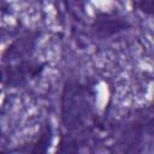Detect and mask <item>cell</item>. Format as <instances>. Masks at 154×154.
<instances>
[{"mask_svg":"<svg viewBox=\"0 0 154 154\" xmlns=\"http://www.w3.org/2000/svg\"><path fill=\"white\" fill-rule=\"evenodd\" d=\"M93 90L76 78L65 81L60 96V118L66 134H87L93 116Z\"/></svg>","mask_w":154,"mask_h":154,"instance_id":"6da1fadb","label":"cell"},{"mask_svg":"<svg viewBox=\"0 0 154 154\" xmlns=\"http://www.w3.org/2000/svg\"><path fill=\"white\" fill-rule=\"evenodd\" d=\"M45 69V64L34 61L30 58L14 63H7L2 66V84L7 88H18L25 85L30 79L38 77Z\"/></svg>","mask_w":154,"mask_h":154,"instance_id":"7a4b0ae2","label":"cell"},{"mask_svg":"<svg viewBox=\"0 0 154 154\" xmlns=\"http://www.w3.org/2000/svg\"><path fill=\"white\" fill-rule=\"evenodd\" d=\"M90 28L97 38L106 40L122 31L130 29L131 24L126 20V18L118 13L99 11L95 13Z\"/></svg>","mask_w":154,"mask_h":154,"instance_id":"3957f363","label":"cell"},{"mask_svg":"<svg viewBox=\"0 0 154 154\" xmlns=\"http://www.w3.org/2000/svg\"><path fill=\"white\" fill-rule=\"evenodd\" d=\"M38 35V31H28L17 37L14 41H12L1 53L2 63L7 64L19 61L23 59H29V57L32 54L35 49Z\"/></svg>","mask_w":154,"mask_h":154,"instance_id":"277c9868","label":"cell"},{"mask_svg":"<svg viewBox=\"0 0 154 154\" xmlns=\"http://www.w3.org/2000/svg\"><path fill=\"white\" fill-rule=\"evenodd\" d=\"M52 142V128L49 123H46L40 132L38 136L28 146H24L22 148L14 149L16 152H24V153H34V154H40V153H46L49 148V144Z\"/></svg>","mask_w":154,"mask_h":154,"instance_id":"5b68a950","label":"cell"},{"mask_svg":"<svg viewBox=\"0 0 154 154\" xmlns=\"http://www.w3.org/2000/svg\"><path fill=\"white\" fill-rule=\"evenodd\" d=\"M153 1L154 0H136V7L144 14L152 16L153 14Z\"/></svg>","mask_w":154,"mask_h":154,"instance_id":"8992f818","label":"cell"},{"mask_svg":"<svg viewBox=\"0 0 154 154\" xmlns=\"http://www.w3.org/2000/svg\"><path fill=\"white\" fill-rule=\"evenodd\" d=\"M60 2L64 5V7H65L66 11H70V1L69 0H60Z\"/></svg>","mask_w":154,"mask_h":154,"instance_id":"52a82bcc","label":"cell"},{"mask_svg":"<svg viewBox=\"0 0 154 154\" xmlns=\"http://www.w3.org/2000/svg\"><path fill=\"white\" fill-rule=\"evenodd\" d=\"M4 81V70H2V66H0V83H2Z\"/></svg>","mask_w":154,"mask_h":154,"instance_id":"ba28073f","label":"cell"},{"mask_svg":"<svg viewBox=\"0 0 154 154\" xmlns=\"http://www.w3.org/2000/svg\"><path fill=\"white\" fill-rule=\"evenodd\" d=\"M69 1H72V2L76 4V5H79V4H82L83 0H69Z\"/></svg>","mask_w":154,"mask_h":154,"instance_id":"9c48e42d","label":"cell"},{"mask_svg":"<svg viewBox=\"0 0 154 154\" xmlns=\"http://www.w3.org/2000/svg\"><path fill=\"white\" fill-rule=\"evenodd\" d=\"M0 136H1V135H0Z\"/></svg>","mask_w":154,"mask_h":154,"instance_id":"30bf717a","label":"cell"}]
</instances>
